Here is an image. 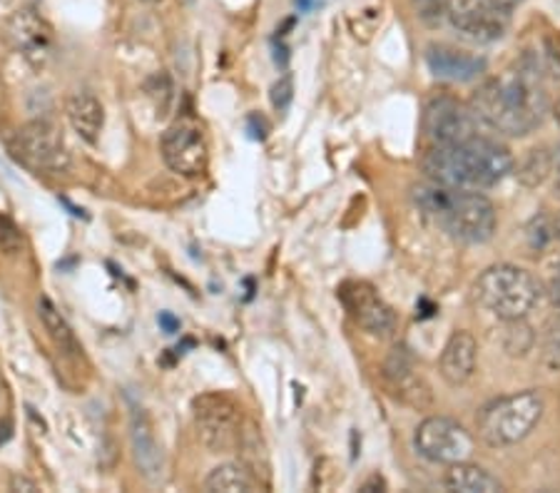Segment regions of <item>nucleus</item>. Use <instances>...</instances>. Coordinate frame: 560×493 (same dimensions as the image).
<instances>
[{
    "instance_id": "nucleus-39",
    "label": "nucleus",
    "mask_w": 560,
    "mask_h": 493,
    "mask_svg": "<svg viewBox=\"0 0 560 493\" xmlns=\"http://www.w3.org/2000/svg\"><path fill=\"white\" fill-rule=\"evenodd\" d=\"M558 292H560V274H558Z\"/></svg>"
},
{
    "instance_id": "nucleus-5",
    "label": "nucleus",
    "mask_w": 560,
    "mask_h": 493,
    "mask_svg": "<svg viewBox=\"0 0 560 493\" xmlns=\"http://www.w3.org/2000/svg\"><path fill=\"white\" fill-rule=\"evenodd\" d=\"M476 300L501 321L523 319L540 302V284L528 269L495 265L476 280Z\"/></svg>"
},
{
    "instance_id": "nucleus-12",
    "label": "nucleus",
    "mask_w": 560,
    "mask_h": 493,
    "mask_svg": "<svg viewBox=\"0 0 560 493\" xmlns=\"http://www.w3.org/2000/svg\"><path fill=\"white\" fill-rule=\"evenodd\" d=\"M347 312L357 325L374 337H392L396 329V312L378 297V292L366 282H349L339 290Z\"/></svg>"
},
{
    "instance_id": "nucleus-31",
    "label": "nucleus",
    "mask_w": 560,
    "mask_h": 493,
    "mask_svg": "<svg viewBox=\"0 0 560 493\" xmlns=\"http://www.w3.org/2000/svg\"><path fill=\"white\" fill-rule=\"evenodd\" d=\"M361 491H364V493H374V491H386V481H384L382 477H378V473H374V477H372V479H369V481H364V483H361Z\"/></svg>"
},
{
    "instance_id": "nucleus-11",
    "label": "nucleus",
    "mask_w": 560,
    "mask_h": 493,
    "mask_svg": "<svg viewBox=\"0 0 560 493\" xmlns=\"http://www.w3.org/2000/svg\"><path fill=\"white\" fill-rule=\"evenodd\" d=\"M160 152L165 165L183 177L202 175L210 165V148H207L205 132L192 120H179L170 125L162 134Z\"/></svg>"
},
{
    "instance_id": "nucleus-4",
    "label": "nucleus",
    "mask_w": 560,
    "mask_h": 493,
    "mask_svg": "<svg viewBox=\"0 0 560 493\" xmlns=\"http://www.w3.org/2000/svg\"><path fill=\"white\" fill-rule=\"evenodd\" d=\"M544 411L546 401L536 389L493 399L478 411V436H481V442L489 444L491 448L513 446L523 442V438L538 426V421L544 419Z\"/></svg>"
},
{
    "instance_id": "nucleus-35",
    "label": "nucleus",
    "mask_w": 560,
    "mask_h": 493,
    "mask_svg": "<svg viewBox=\"0 0 560 493\" xmlns=\"http://www.w3.org/2000/svg\"><path fill=\"white\" fill-rule=\"evenodd\" d=\"M60 202H62V204H66V208L70 210V214H75V218H85V212H83V210H78V208H75V204H70V202L66 200V197H62V200H60Z\"/></svg>"
},
{
    "instance_id": "nucleus-23",
    "label": "nucleus",
    "mask_w": 560,
    "mask_h": 493,
    "mask_svg": "<svg viewBox=\"0 0 560 493\" xmlns=\"http://www.w3.org/2000/svg\"><path fill=\"white\" fill-rule=\"evenodd\" d=\"M550 173H553V163H550V152L546 150H530L518 167L521 183L528 187H538L540 183H546Z\"/></svg>"
},
{
    "instance_id": "nucleus-22",
    "label": "nucleus",
    "mask_w": 560,
    "mask_h": 493,
    "mask_svg": "<svg viewBox=\"0 0 560 493\" xmlns=\"http://www.w3.org/2000/svg\"><path fill=\"white\" fill-rule=\"evenodd\" d=\"M237 448L242 451V459H245L247 469L252 473H261V477H269V456L265 451V442H261V434L255 426H247L240 436Z\"/></svg>"
},
{
    "instance_id": "nucleus-15",
    "label": "nucleus",
    "mask_w": 560,
    "mask_h": 493,
    "mask_svg": "<svg viewBox=\"0 0 560 493\" xmlns=\"http://www.w3.org/2000/svg\"><path fill=\"white\" fill-rule=\"evenodd\" d=\"M384 376L386 384L401 401L411 403V407H429L431 403V391L423 379L419 376L417 364H413V356L409 349L396 347L392 354H388L384 364Z\"/></svg>"
},
{
    "instance_id": "nucleus-29",
    "label": "nucleus",
    "mask_w": 560,
    "mask_h": 493,
    "mask_svg": "<svg viewBox=\"0 0 560 493\" xmlns=\"http://www.w3.org/2000/svg\"><path fill=\"white\" fill-rule=\"evenodd\" d=\"M247 130L255 140H265L267 132H269V122L261 118V115H249L247 118Z\"/></svg>"
},
{
    "instance_id": "nucleus-14",
    "label": "nucleus",
    "mask_w": 560,
    "mask_h": 493,
    "mask_svg": "<svg viewBox=\"0 0 560 493\" xmlns=\"http://www.w3.org/2000/svg\"><path fill=\"white\" fill-rule=\"evenodd\" d=\"M130 444H132V459L138 471L148 481H160L165 473V451L155 436L150 416L144 414V409L132 403L130 407Z\"/></svg>"
},
{
    "instance_id": "nucleus-24",
    "label": "nucleus",
    "mask_w": 560,
    "mask_h": 493,
    "mask_svg": "<svg viewBox=\"0 0 560 493\" xmlns=\"http://www.w3.org/2000/svg\"><path fill=\"white\" fill-rule=\"evenodd\" d=\"M505 325H509V329H505V334H503L505 352L513 354V356L526 354L528 349L533 347V331H530V327L523 319H509V321H505Z\"/></svg>"
},
{
    "instance_id": "nucleus-9",
    "label": "nucleus",
    "mask_w": 560,
    "mask_h": 493,
    "mask_svg": "<svg viewBox=\"0 0 560 493\" xmlns=\"http://www.w3.org/2000/svg\"><path fill=\"white\" fill-rule=\"evenodd\" d=\"M444 15L460 38L474 43L501 40L511 25V11L495 0H446Z\"/></svg>"
},
{
    "instance_id": "nucleus-21",
    "label": "nucleus",
    "mask_w": 560,
    "mask_h": 493,
    "mask_svg": "<svg viewBox=\"0 0 560 493\" xmlns=\"http://www.w3.org/2000/svg\"><path fill=\"white\" fill-rule=\"evenodd\" d=\"M259 483L252 477L247 466L240 463H222L207 477L205 491L210 493H252L257 491Z\"/></svg>"
},
{
    "instance_id": "nucleus-37",
    "label": "nucleus",
    "mask_w": 560,
    "mask_h": 493,
    "mask_svg": "<svg viewBox=\"0 0 560 493\" xmlns=\"http://www.w3.org/2000/svg\"><path fill=\"white\" fill-rule=\"evenodd\" d=\"M553 118H556V122H558V128H560V101L553 105Z\"/></svg>"
},
{
    "instance_id": "nucleus-34",
    "label": "nucleus",
    "mask_w": 560,
    "mask_h": 493,
    "mask_svg": "<svg viewBox=\"0 0 560 493\" xmlns=\"http://www.w3.org/2000/svg\"><path fill=\"white\" fill-rule=\"evenodd\" d=\"M550 163H553V173H556L558 179H560V148L550 152Z\"/></svg>"
},
{
    "instance_id": "nucleus-32",
    "label": "nucleus",
    "mask_w": 560,
    "mask_h": 493,
    "mask_svg": "<svg viewBox=\"0 0 560 493\" xmlns=\"http://www.w3.org/2000/svg\"><path fill=\"white\" fill-rule=\"evenodd\" d=\"M11 491H38V483L25 479V477H13L11 479Z\"/></svg>"
},
{
    "instance_id": "nucleus-13",
    "label": "nucleus",
    "mask_w": 560,
    "mask_h": 493,
    "mask_svg": "<svg viewBox=\"0 0 560 493\" xmlns=\"http://www.w3.org/2000/svg\"><path fill=\"white\" fill-rule=\"evenodd\" d=\"M5 40L15 52H21L35 68H40L50 58L52 28L33 8H23L5 21Z\"/></svg>"
},
{
    "instance_id": "nucleus-2",
    "label": "nucleus",
    "mask_w": 560,
    "mask_h": 493,
    "mask_svg": "<svg viewBox=\"0 0 560 493\" xmlns=\"http://www.w3.org/2000/svg\"><path fill=\"white\" fill-rule=\"evenodd\" d=\"M421 167L427 177L439 185L481 190V187L499 185L513 173V155L501 142L478 134L460 145L429 150Z\"/></svg>"
},
{
    "instance_id": "nucleus-7",
    "label": "nucleus",
    "mask_w": 560,
    "mask_h": 493,
    "mask_svg": "<svg viewBox=\"0 0 560 493\" xmlns=\"http://www.w3.org/2000/svg\"><path fill=\"white\" fill-rule=\"evenodd\" d=\"M8 150L33 173H66L70 165V152L62 142V134L48 120H33L23 125L11 140Z\"/></svg>"
},
{
    "instance_id": "nucleus-40",
    "label": "nucleus",
    "mask_w": 560,
    "mask_h": 493,
    "mask_svg": "<svg viewBox=\"0 0 560 493\" xmlns=\"http://www.w3.org/2000/svg\"><path fill=\"white\" fill-rule=\"evenodd\" d=\"M148 3H152V0H148Z\"/></svg>"
},
{
    "instance_id": "nucleus-19",
    "label": "nucleus",
    "mask_w": 560,
    "mask_h": 493,
    "mask_svg": "<svg viewBox=\"0 0 560 493\" xmlns=\"http://www.w3.org/2000/svg\"><path fill=\"white\" fill-rule=\"evenodd\" d=\"M446 491L454 493H501L503 483L486 471L483 466H476L471 461L451 463L444 477Z\"/></svg>"
},
{
    "instance_id": "nucleus-8",
    "label": "nucleus",
    "mask_w": 560,
    "mask_h": 493,
    "mask_svg": "<svg viewBox=\"0 0 560 493\" xmlns=\"http://www.w3.org/2000/svg\"><path fill=\"white\" fill-rule=\"evenodd\" d=\"M423 132L433 142V148L460 145V142L478 138V125L474 107L458 101L454 95H433L423 107Z\"/></svg>"
},
{
    "instance_id": "nucleus-36",
    "label": "nucleus",
    "mask_w": 560,
    "mask_h": 493,
    "mask_svg": "<svg viewBox=\"0 0 560 493\" xmlns=\"http://www.w3.org/2000/svg\"><path fill=\"white\" fill-rule=\"evenodd\" d=\"M495 3H501L503 8H509V11H513V8H516L521 0H495Z\"/></svg>"
},
{
    "instance_id": "nucleus-10",
    "label": "nucleus",
    "mask_w": 560,
    "mask_h": 493,
    "mask_svg": "<svg viewBox=\"0 0 560 493\" xmlns=\"http://www.w3.org/2000/svg\"><path fill=\"white\" fill-rule=\"evenodd\" d=\"M413 446L423 459L446 466L468 461L476 451L474 436L448 416L423 419L413 434Z\"/></svg>"
},
{
    "instance_id": "nucleus-16",
    "label": "nucleus",
    "mask_w": 560,
    "mask_h": 493,
    "mask_svg": "<svg viewBox=\"0 0 560 493\" xmlns=\"http://www.w3.org/2000/svg\"><path fill=\"white\" fill-rule=\"evenodd\" d=\"M429 70L441 80L451 83H471L486 73V60L474 52L458 50L454 45H429L427 48Z\"/></svg>"
},
{
    "instance_id": "nucleus-3",
    "label": "nucleus",
    "mask_w": 560,
    "mask_h": 493,
    "mask_svg": "<svg viewBox=\"0 0 560 493\" xmlns=\"http://www.w3.org/2000/svg\"><path fill=\"white\" fill-rule=\"evenodd\" d=\"M413 204L458 242L483 245L495 232V208L489 197L476 190H458L429 179L411 187Z\"/></svg>"
},
{
    "instance_id": "nucleus-1",
    "label": "nucleus",
    "mask_w": 560,
    "mask_h": 493,
    "mask_svg": "<svg viewBox=\"0 0 560 493\" xmlns=\"http://www.w3.org/2000/svg\"><path fill=\"white\" fill-rule=\"evenodd\" d=\"M471 107L476 118L511 138H523L546 120L548 93L540 56L526 52L509 73L478 87Z\"/></svg>"
},
{
    "instance_id": "nucleus-26",
    "label": "nucleus",
    "mask_w": 560,
    "mask_h": 493,
    "mask_svg": "<svg viewBox=\"0 0 560 493\" xmlns=\"http://www.w3.org/2000/svg\"><path fill=\"white\" fill-rule=\"evenodd\" d=\"M269 97H272V105L275 110L284 113L289 105H292V97H294V83H292V75H284L279 78L277 83L272 85V93H269Z\"/></svg>"
},
{
    "instance_id": "nucleus-25",
    "label": "nucleus",
    "mask_w": 560,
    "mask_h": 493,
    "mask_svg": "<svg viewBox=\"0 0 560 493\" xmlns=\"http://www.w3.org/2000/svg\"><path fill=\"white\" fill-rule=\"evenodd\" d=\"M544 364L550 372H560V314H556L553 319H548V325L544 329Z\"/></svg>"
},
{
    "instance_id": "nucleus-18",
    "label": "nucleus",
    "mask_w": 560,
    "mask_h": 493,
    "mask_svg": "<svg viewBox=\"0 0 560 493\" xmlns=\"http://www.w3.org/2000/svg\"><path fill=\"white\" fill-rule=\"evenodd\" d=\"M66 113L72 130H75L85 142L95 145V142L101 140V132L105 128V107L93 93H88V90L72 93L68 97Z\"/></svg>"
},
{
    "instance_id": "nucleus-30",
    "label": "nucleus",
    "mask_w": 560,
    "mask_h": 493,
    "mask_svg": "<svg viewBox=\"0 0 560 493\" xmlns=\"http://www.w3.org/2000/svg\"><path fill=\"white\" fill-rule=\"evenodd\" d=\"M158 325H160V329L165 331V334H177L179 331V319L175 317L173 312H160V317H158Z\"/></svg>"
},
{
    "instance_id": "nucleus-33",
    "label": "nucleus",
    "mask_w": 560,
    "mask_h": 493,
    "mask_svg": "<svg viewBox=\"0 0 560 493\" xmlns=\"http://www.w3.org/2000/svg\"><path fill=\"white\" fill-rule=\"evenodd\" d=\"M11 436H13V424L8 419H3L0 421V446L11 442Z\"/></svg>"
},
{
    "instance_id": "nucleus-28",
    "label": "nucleus",
    "mask_w": 560,
    "mask_h": 493,
    "mask_svg": "<svg viewBox=\"0 0 560 493\" xmlns=\"http://www.w3.org/2000/svg\"><path fill=\"white\" fill-rule=\"evenodd\" d=\"M413 5H417L421 21L427 23H436L446 11V0H413Z\"/></svg>"
},
{
    "instance_id": "nucleus-27",
    "label": "nucleus",
    "mask_w": 560,
    "mask_h": 493,
    "mask_svg": "<svg viewBox=\"0 0 560 493\" xmlns=\"http://www.w3.org/2000/svg\"><path fill=\"white\" fill-rule=\"evenodd\" d=\"M23 247V235L21 230L8 218H0V249L3 253H18Z\"/></svg>"
},
{
    "instance_id": "nucleus-17",
    "label": "nucleus",
    "mask_w": 560,
    "mask_h": 493,
    "mask_svg": "<svg viewBox=\"0 0 560 493\" xmlns=\"http://www.w3.org/2000/svg\"><path fill=\"white\" fill-rule=\"evenodd\" d=\"M476 356L478 347L474 334L458 329L448 337L444 352H441L439 359V372L444 376L448 387H464V384L471 379L476 372Z\"/></svg>"
},
{
    "instance_id": "nucleus-20",
    "label": "nucleus",
    "mask_w": 560,
    "mask_h": 493,
    "mask_svg": "<svg viewBox=\"0 0 560 493\" xmlns=\"http://www.w3.org/2000/svg\"><path fill=\"white\" fill-rule=\"evenodd\" d=\"M38 314L45 331H48L50 342L60 349V354L66 356H83V347L78 344L75 331L68 325V319L62 317L60 309L48 297L38 300Z\"/></svg>"
},
{
    "instance_id": "nucleus-6",
    "label": "nucleus",
    "mask_w": 560,
    "mask_h": 493,
    "mask_svg": "<svg viewBox=\"0 0 560 493\" xmlns=\"http://www.w3.org/2000/svg\"><path fill=\"white\" fill-rule=\"evenodd\" d=\"M192 414L197 434L212 454H228L237 448L242 436V409L230 394H202L192 401Z\"/></svg>"
},
{
    "instance_id": "nucleus-38",
    "label": "nucleus",
    "mask_w": 560,
    "mask_h": 493,
    "mask_svg": "<svg viewBox=\"0 0 560 493\" xmlns=\"http://www.w3.org/2000/svg\"><path fill=\"white\" fill-rule=\"evenodd\" d=\"M553 232H556V235L560 237V214H558V218H556V224H553Z\"/></svg>"
}]
</instances>
